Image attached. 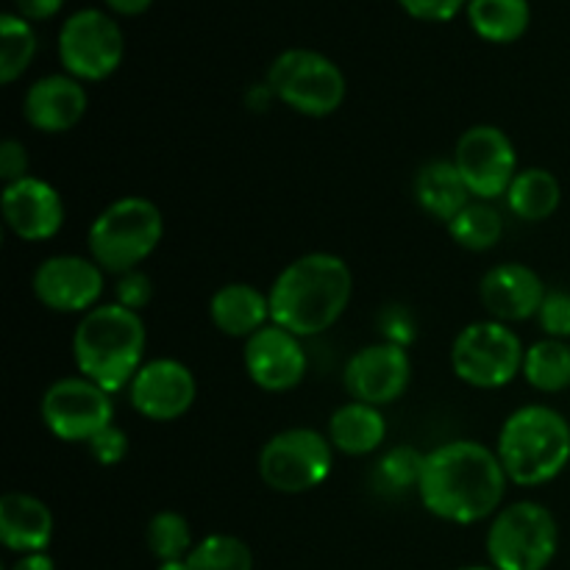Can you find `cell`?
<instances>
[{
  "instance_id": "obj_41",
  "label": "cell",
  "mask_w": 570,
  "mask_h": 570,
  "mask_svg": "<svg viewBox=\"0 0 570 570\" xmlns=\"http://www.w3.org/2000/svg\"><path fill=\"white\" fill-rule=\"evenodd\" d=\"M456 570H495L493 566H465V568H456Z\"/></svg>"
},
{
  "instance_id": "obj_40",
  "label": "cell",
  "mask_w": 570,
  "mask_h": 570,
  "mask_svg": "<svg viewBox=\"0 0 570 570\" xmlns=\"http://www.w3.org/2000/svg\"><path fill=\"white\" fill-rule=\"evenodd\" d=\"M156 570H189L187 560H167V562H159V568Z\"/></svg>"
},
{
  "instance_id": "obj_2",
  "label": "cell",
  "mask_w": 570,
  "mask_h": 570,
  "mask_svg": "<svg viewBox=\"0 0 570 570\" xmlns=\"http://www.w3.org/2000/svg\"><path fill=\"white\" fill-rule=\"evenodd\" d=\"M354 295V273L337 254L312 250L273 278L271 321L295 337H317L345 315Z\"/></svg>"
},
{
  "instance_id": "obj_30",
  "label": "cell",
  "mask_w": 570,
  "mask_h": 570,
  "mask_svg": "<svg viewBox=\"0 0 570 570\" xmlns=\"http://www.w3.org/2000/svg\"><path fill=\"white\" fill-rule=\"evenodd\" d=\"M145 543L148 551L159 562L167 560H187L189 551L195 549L193 527L187 518L176 510H161L156 512L145 529Z\"/></svg>"
},
{
  "instance_id": "obj_35",
  "label": "cell",
  "mask_w": 570,
  "mask_h": 570,
  "mask_svg": "<svg viewBox=\"0 0 570 570\" xmlns=\"http://www.w3.org/2000/svg\"><path fill=\"white\" fill-rule=\"evenodd\" d=\"M401 9L423 22H449L468 9V0H399Z\"/></svg>"
},
{
  "instance_id": "obj_36",
  "label": "cell",
  "mask_w": 570,
  "mask_h": 570,
  "mask_svg": "<svg viewBox=\"0 0 570 570\" xmlns=\"http://www.w3.org/2000/svg\"><path fill=\"white\" fill-rule=\"evenodd\" d=\"M28 176H31V173H28L26 145L14 137L3 139V142H0V181H3V187L6 184L22 181V178Z\"/></svg>"
},
{
  "instance_id": "obj_29",
  "label": "cell",
  "mask_w": 570,
  "mask_h": 570,
  "mask_svg": "<svg viewBox=\"0 0 570 570\" xmlns=\"http://www.w3.org/2000/svg\"><path fill=\"white\" fill-rule=\"evenodd\" d=\"M187 566L189 570H254V551L237 534L215 532L195 543Z\"/></svg>"
},
{
  "instance_id": "obj_39",
  "label": "cell",
  "mask_w": 570,
  "mask_h": 570,
  "mask_svg": "<svg viewBox=\"0 0 570 570\" xmlns=\"http://www.w3.org/2000/svg\"><path fill=\"white\" fill-rule=\"evenodd\" d=\"M11 570H56V562L48 551H39V554L17 557V562L11 566Z\"/></svg>"
},
{
  "instance_id": "obj_23",
  "label": "cell",
  "mask_w": 570,
  "mask_h": 570,
  "mask_svg": "<svg viewBox=\"0 0 570 570\" xmlns=\"http://www.w3.org/2000/svg\"><path fill=\"white\" fill-rule=\"evenodd\" d=\"M412 195L415 204L426 212L434 220L449 226L468 204H471V193H468L465 181H462L460 170L451 159H432L415 173L412 181Z\"/></svg>"
},
{
  "instance_id": "obj_3",
  "label": "cell",
  "mask_w": 570,
  "mask_h": 570,
  "mask_svg": "<svg viewBox=\"0 0 570 570\" xmlns=\"http://www.w3.org/2000/svg\"><path fill=\"white\" fill-rule=\"evenodd\" d=\"M145 345L142 315L111 301L81 315L72 332V362L81 376L115 395L145 365Z\"/></svg>"
},
{
  "instance_id": "obj_20",
  "label": "cell",
  "mask_w": 570,
  "mask_h": 570,
  "mask_svg": "<svg viewBox=\"0 0 570 570\" xmlns=\"http://www.w3.org/2000/svg\"><path fill=\"white\" fill-rule=\"evenodd\" d=\"M53 512L31 493H6L0 499V543L14 554H39L53 540Z\"/></svg>"
},
{
  "instance_id": "obj_27",
  "label": "cell",
  "mask_w": 570,
  "mask_h": 570,
  "mask_svg": "<svg viewBox=\"0 0 570 570\" xmlns=\"http://www.w3.org/2000/svg\"><path fill=\"white\" fill-rule=\"evenodd\" d=\"M445 228L460 248L484 254V250L495 248L504 237V217L495 209V204L473 198Z\"/></svg>"
},
{
  "instance_id": "obj_9",
  "label": "cell",
  "mask_w": 570,
  "mask_h": 570,
  "mask_svg": "<svg viewBox=\"0 0 570 570\" xmlns=\"http://www.w3.org/2000/svg\"><path fill=\"white\" fill-rule=\"evenodd\" d=\"M334 468V445L317 429L293 426L273 434L259 451V479L282 495H301L317 490Z\"/></svg>"
},
{
  "instance_id": "obj_33",
  "label": "cell",
  "mask_w": 570,
  "mask_h": 570,
  "mask_svg": "<svg viewBox=\"0 0 570 570\" xmlns=\"http://www.w3.org/2000/svg\"><path fill=\"white\" fill-rule=\"evenodd\" d=\"M154 301V282L145 271H128L115 282V304L131 312H142Z\"/></svg>"
},
{
  "instance_id": "obj_5",
  "label": "cell",
  "mask_w": 570,
  "mask_h": 570,
  "mask_svg": "<svg viewBox=\"0 0 570 570\" xmlns=\"http://www.w3.org/2000/svg\"><path fill=\"white\" fill-rule=\"evenodd\" d=\"M165 237V217L150 198L126 195L100 212L87 232L89 256L111 276L139 271Z\"/></svg>"
},
{
  "instance_id": "obj_8",
  "label": "cell",
  "mask_w": 570,
  "mask_h": 570,
  "mask_svg": "<svg viewBox=\"0 0 570 570\" xmlns=\"http://www.w3.org/2000/svg\"><path fill=\"white\" fill-rule=\"evenodd\" d=\"M521 337L499 321H476L460 328L451 343V371L476 390H501L523 373Z\"/></svg>"
},
{
  "instance_id": "obj_4",
  "label": "cell",
  "mask_w": 570,
  "mask_h": 570,
  "mask_svg": "<svg viewBox=\"0 0 570 570\" xmlns=\"http://www.w3.org/2000/svg\"><path fill=\"white\" fill-rule=\"evenodd\" d=\"M495 454L518 488H540L560 476L570 462V423L549 404H527L501 423Z\"/></svg>"
},
{
  "instance_id": "obj_25",
  "label": "cell",
  "mask_w": 570,
  "mask_h": 570,
  "mask_svg": "<svg viewBox=\"0 0 570 570\" xmlns=\"http://www.w3.org/2000/svg\"><path fill=\"white\" fill-rule=\"evenodd\" d=\"M468 22L490 45H512L529 31V0H468Z\"/></svg>"
},
{
  "instance_id": "obj_18",
  "label": "cell",
  "mask_w": 570,
  "mask_h": 570,
  "mask_svg": "<svg viewBox=\"0 0 570 570\" xmlns=\"http://www.w3.org/2000/svg\"><path fill=\"white\" fill-rule=\"evenodd\" d=\"M546 293L549 287L540 273L523 262H501L490 267L479 282V298L488 309V317L507 326L538 317Z\"/></svg>"
},
{
  "instance_id": "obj_22",
  "label": "cell",
  "mask_w": 570,
  "mask_h": 570,
  "mask_svg": "<svg viewBox=\"0 0 570 570\" xmlns=\"http://www.w3.org/2000/svg\"><path fill=\"white\" fill-rule=\"evenodd\" d=\"M326 438L334 445V451L345 456L376 454L387 440V421H384V412L379 406L348 401L332 412Z\"/></svg>"
},
{
  "instance_id": "obj_6",
  "label": "cell",
  "mask_w": 570,
  "mask_h": 570,
  "mask_svg": "<svg viewBox=\"0 0 570 570\" xmlns=\"http://www.w3.org/2000/svg\"><path fill=\"white\" fill-rule=\"evenodd\" d=\"M484 549L495 570H546L560 551V527L549 507L512 501L490 518Z\"/></svg>"
},
{
  "instance_id": "obj_19",
  "label": "cell",
  "mask_w": 570,
  "mask_h": 570,
  "mask_svg": "<svg viewBox=\"0 0 570 570\" xmlns=\"http://www.w3.org/2000/svg\"><path fill=\"white\" fill-rule=\"evenodd\" d=\"M87 109V87L67 72H50V76L39 78L22 98V117L39 134L72 131L83 120Z\"/></svg>"
},
{
  "instance_id": "obj_21",
  "label": "cell",
  "mask_w": 570,
  "mask_h": 570,
  "mask_svg": "<svg viewBox=\"0 0 570 570\" xmlns=\"http://www.w3.org/2000/svg\"><path fill=\"white\" fill-rule=\"evenodd\" d=\"M209 317L217 332L245 343V340L254 337L259 328L271 323V298L259 287H254V284H223L212 295Z\"/></svg>"
},
{
  "instance_id": "obj_32",
  "label": "cell",
  "mask_w": 570,
  "mask_h": 570,
  "mask_svg": "<svg viewBox=\"0 0 570 570\" xmlns=\"http://www.w3.org/2000/svg\"><path fill=\"white\" fill-rule=\"evenodd\" d=\"M538 323L546 337L570 340V293L568 289H549L543 306L538 312Z\"/></svg>"
},
{
  "instance_id": "obj_34",
  "label": "cell",
  "mask_w": 570,
  "mask_h": 570,
  "mask_svg": "<svg viewBox=\"0 0 570 570\" xmlns=\"http://www.w3.org/2000/svg\"><path fill=\"white\" fill-rule=\"evenodd\" d=\"M87 445L92 460L104 468L120 465V462L128 456V434L122 432L120 426H115V423L106 426L100 434H95Z\"/></svg>"
},
{
  "instance_id": "obj_28",
  "label": "cell",
  "mask_w": 570,
  "mask_h": 570,
  "mask_svg": "<svg viewBox=\"0 0 570 570\" xmlns=\"http://www.w3.org/2000/svg\"><path fill=\"white\" fill-rule=\"evenodd\" d=\"M37 48L39 42L33 22H28L17 11H6L0 17V81L6 87L14 83L31 67Z\"/></svg>"
},
{
  "instance_id": "obj_11",
  "label": "cell",
  "mask_w": 570,
  "mask_h": 570,
  "mask_svg": "<svg viewBox=\"0 0 570 570\" xmlns=\"http://www.w3.org/2000/svg\"><path fill=\"white\" fill-rule=\"evenodd\" d=\"M39 417L61 443H89L115 423V401L109 390L81 373L61 376L50 382L39 399Z\"/></svg>"
},
{
  "instance_id": "obj_38",
  "label": "cell",
  "mask_w": 570,
  "mask_h": 570,
  "mask_svg": "<svg viewBox=\"0 0 570 570\" xmlns=\"http://www.w3.org/2000/svg\"><path fill=\"white\" fill-rule=\"evenodd\" d=\"M104 6L111 11V14L139 17L154 6V0H104Z\"/></svg>"
},
{
  "instance_id": "obj_17",
  "label": "cell",
  "mask_w": 570,
  "mask_h": 570,
  "mask_svg": "<svg viewBox=\"0 0 570 570\" xmlns=\"http://www.w3.org/2000/svg\"><path fill=\"white\" fill-rule=\"evenodd\" d=\"M0 212L6 228L22 243H48L65 226V200L59 189L37 176L6 184Z\"/></svg>"
},
{
  "instance_id": "obj_7",
  "label": "cell",
  "mask_w": 570,
  "mask_h": 570,
  "mask_svg": "<svg viewBox=\"0 0 570 570\" xmlns=\"http://www.w3.org/2000/svg\"><path fill=\"white\" fill-rule=\"evenodd\" d=\"M265 83L278 104L312 120L334 115L348 92L337 61L309 48L282 50L267 67Z\"/></svg>"
},
{
  "instance_id": "obj_12",
  "label": "cell",
  "mask_w": 570,
  "mask_h": 570,
  "mask_svg": "<svg viewBox=\"0 0 570 570\" xmlns=\"http://www.w3.org/2000/svg\"><path fill=\"white\" fill-rule=\"evenodd\" d=\"M451 161L460 170L471 198L490 200V204L504 198L512 178L521 170L510 134L499 126H490V122H479V126L462 131Z\"/></svg>"
},
{
  "instance_id": "obj_37",
  "label": "cell",
  "mask_w": 570,
  "mask_h": 570,
  "mask_svg": "<svg viewBox=\"0 0 570 570\" xmlns=\"http://www.w3.org/2000/svg\"><path fill=\"white\" fill-rule=\"evenodd\" d=\"M67 0H14L17 14L26 17L28 22H42L59 14Z\"/></svg>"
},
{
  "instance_id": "obj_15",
  "label": "cell",
  "mask_w": 570,
  "mask_h": 570,
  "mask_svg": "<svg viewBox=\"0 0 570 570\" xmlns=\"http://www.w3.org/2000/svg\"><path fill=\"white\" fill-rule=\"evenodd\" d=\"M412 382V360L404 345L399 343H371L356 351L343 371L345 393L351 401L362 404L387 406L406 393Z\"/></svg>"
},
{
  "instance_id": "obj_14",
  "label": "cell",
  "mask_w": 570,
  "mask_h": 570,
  "mask_svg": "<svg viewBox=\"0 0 570 570\" xmlns=\"http://www.w3.org/2000/svg\"><path fill=\"white\" fill-rule=\"evenodd\" d=\"M198 399V379L184 362L156 356L145 362L128 384V401L145 421L173 423L187 415Z\"/></svg>"
},
{
  "instance_id": "obj_31",
  "label": "cell",
  "mask_w": 570,
  "mask_h": 570,
  "mask_svg": "<svg viewBox=\"0 0 570 570\" xmlns=\"http://www.w3.org/2000/svg\"><path fill=\"white\" fill-rule=\"evenodd\" d=\"M423 460L426 454L417 451L415 445H395V449H387L376 462V476L379 482L387 490H395V493H404V490H417V482H421L423 473Z\"/></svg>"
},
{
  "instance_id": "obj_24",
  "label": "cell",
  "mask_w": 570,
  "mask_h": 570,
  "mask_svg": "<svg viewBox=\"0 0 570 570\" xmlns=\"http://www.w3.org/2000/svg\"><path fill=\"white\" fill-rule=\"evenodd\" d=\"M507 209L523 223H543L560 209L562 184L546 167H523L504 195Z\"/></svg>"
},
{
  "instance_id": "obj_16",
  "label": "cell",
  "mask_w": 570,
  "mask_h": 570,
  "mask_svg": "<svg viewBox=\"0 0 570 570\" xmlns=\"http://www.w3.org/2000/svg\"><path fill=\"white\" fill-rule=\"evenodd\" d=\"M243 365L250 382L265 393H287L295 390L306 376V348L301 337L287 328L267 323L265 328L245 340Z\"/></svg>"
},
{
  "instance_id": "obj_1",
  "label": "cell",
  "mask_w": 570,
  "mask_h": 570,
  "mask_svg": "<svg viewBox=\"0 0 570 570\" xmlns=\"http://www.w3.org/2000/svg\"><path fill=\"white\" fill-rule=\"evenodd\" d=\"M507 484L495 449L479 440H451L426 451L417 499L429 515L471 527L490 521L504 507Z\"/></svg>"
},
{
  "instance_id": "obj_26",
  "label": "cell",
  "mask_w": 570,
  "mask_h": 570,
  "mask_svg": "<svg viewBox=\"0 0 570 570\" xmlns=\"http://www.w3.org/2000/svg\"><path fill=\"white\" fill-rule=\"evenodd\" d=\"M523 379L538 393L554 395L570 387V343L543 337L523 354Z\"/></svg>"
},
{
  "instance_id": "obj_13",
  "label": "cell",
  "mask_w": 570,
  "mask_h": 570,
  "mask_svg": "<svg viewBox=\"0 0 570 570\" xmlns=\"http://www.w3.org/2000/svg\"><path fill=\"white\" fill-rule=\"evenodd\" d=\"M106 271L81 254H56L37 265L31 276L33 298L59 315H87L100 304Z\"/></svg>"
},
{
  "instance_id": "obj_10",
  "label": "cell",
  "mask_w": 570,
  "mask_h": 570,
  "mask_svg": "<svg viewBox=\"0 0 570 570\" xmlns=\"http://www.w3.org/2000/svg\"><path fill=\"white\" fill-rule=\"evenodd\" d=\"M59 61L67 76L81 83H98L115 76L126 56V37L104 9H78L59 31Z\"/></svg>"
}]
</instances>
